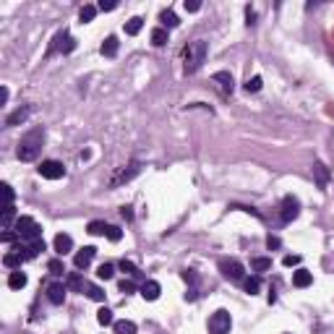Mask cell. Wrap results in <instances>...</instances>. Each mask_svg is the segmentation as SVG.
Segmentation results:
<instances>
[{
	"instance_id": "2e32d148",
	"label": "cell",
	"mask_w": 334,
	"mask_h": 334,
	"mask_svg": "<svg viewBox=\"0 0 334 334\" xmlns=\"http://www.w3.org/2000/svg\"><path fill=\"white\" fill-rule=\"evenodd\" d=\"M29 118V107H18V110H13L11 115L5 118V128H13V125H21L24 120Z\"/></svg>"
},
{
	"instance_id": "83f0119b",
	"label": "cell",
	"mask_w": 334,
	"mask_h": 334,
	"mask_svg": "<svg viewBox=\"0 0 334 334\" xmlns=\"http://www.w3.org/2000/svg\"><path fill=\"white\" fill-rule=\"evenodd\" d=\"M113 277H115V266H113V264L105 261V264L97 266V280H105V282H107V280H113Z\"/></svg>"
},
{
	"instance_id": "6da1fadb",
	"label": "cell",
	"mask_w": 334,
	"mask_h": 334,
	"mask_svg": "<svg viewBox=\"0 0 334 334\" xmlns=\"http://www.w3.org/2000/svg\"><path fill=\"white\" fill-rule=\"evenodd\" d=\"M42 146H44V128L37 125L29 133L21 136V141H18V146H16V157L21 162H34L37 157H40Z\"/></svg>"
},
{
	"instance_id": "4dcf8cb0",
	"label": "cell",
	"mask_w": 334,
	"mask_h": 334,
	"mask_svg": "<svg viewBox=\"0 0 334 334\" xmlns=\"http://www.w3.org/2000/svg\"><path fill=\"white\" fill-rule=\"evenodd\" d=\"M86 233H91V235H105V233H107V225H105V222H99V219H94V222H89V225H86Z\"/></svg>"
},
{
	"instance_id": "bcb514c9",
	"label": "cell",
	"mask_w": 334,
	"mask_h": 334,
	"mask_svg": "<svg viewBox=\"0 0 334 334\" xmlns=\"http://www.w3.org/2000/svg\"><path fill=\"white\" fill-rule=\"evenodd\" d=\"M8 97H11V91H8V86H3V89H0V105H5Z\"/></svg>"
},
{
	"instance_id": "30bf717a",
	"label": "cell",
	"mask_w": 334,
	"mask_h": 334,
	"mask_svg": "<svg viewBox=\"0 0 334 334\" xmlns=\"http://www.w3.org/2000/svg\"><path fill=\"white\" fill-rule=\"evenodd\" d=\"M66 292H68V287L63 285V282L47 285V300H50L52 305H63V300H66Z\"/></svg>"
},
{
	"instance_id": "7bdbcfd3",
	"label": "cell",
	"mask_w": 334,
	"mask_h": 334,
	"mask_svg": "<svg viewBox=\"0 0 334 334\" xmlns=\"http://www.w3.org/2000/svg\"><path fill=\"white\" fill-rule=\"evenodd\" d=\"M280 246H282V243H280V238H277V235H269V238H266V248H269V250H277Z\"/></svg>"
},
{
	"instance_id": "4316f807",
	"label": "cell",
	"mask_w": 334,
	"mask_h": 334,
	"mask_svg": "<svg viewBox=\"0 0 334 334\" xmlns=\"http://www.w3.org/2000/svg\"><path fill=\"white\" fill-rule=\"evenodd\" d=\"M113 329H115V334H136V324L128 321V319H123V321H115Z\"/></svg>"
},
{
	"instance_id": "e575fe53",
	"label": "cell",
	"mask_w": 334,
	"mask_h": 334,
	"mask_svg": "<svg viewBox=\"0 0 334 334\" xmlns=\"http://www.w3.org/2000/svg\"><path fill=\"white\" fill-rule=\"evenodd\" d=\"M118 266H120V272H125V274H131V277H138V266L133 261H128V258H123Z\"/></svg>"
},
{
	"instance_id": "7402d4cb",
	"label": "cell",
	"mask_w": 334,
	"mask_h": 334,
	"mask_svg": "<svg viewBox=\"0 0 334 334\" xmlns=\"http://www.w3.org/2000/svg\"><path fill=\"white\" fill-rule=\"evenodd\" d=\"M21 264H24V258L18 256L16 250H11V253H5V256H3V266H5V269H11V272L21 269Z\"/></svg>"
},
{
	"instance_id": "5b68a950",
	"label": "cell",
	"mask_w": 334,
	"mask_h": 334,
	"mask_svg": "<svg viewBox=\"0 0 334 334\" xmlns=\"http://www.w3.org/2000/svg\"><path fill=\"white\" fill-rule=\"evenodd\" d=\"M230 327H233V316L230 311L219 308L209 316V334H230Z\"/></svg>"
},
{
	"instance_id": "8fae6325",
	"label": "cell",
	"mask_w": 334,
	"mask_h": 334,
	"mask_svg": "<svg viewBox=\"0 0 334 334\" xmlns=\"http://www.w3.org/2000/svg\"><path fill=\"white\" fill-rule=\"evenodd\" d=\"M94 256H97V248H94V246H84L79 253L73 256V264H76V269H86Z\"/></svg>"
},
{
	"instance_id": "836d02e7",
	"label": "cell",
	"mask_w": 334,
	"mask_h": 334,
	"mask_svg": "<svg viewBox=\"0 0 334 334\" xmlns=\"http://www.w3.org/2000/svg\"><path fill=\"white\" fill-rule=\"evenodd\" d=\"M47 269H50V274H55V277H63V274H66V266H63L60 258H52V261L47 264Z\"/></svg>"
},
{
	"instance_id": "7dc6e473",
	"label": "cell",
	"mask_w": 334,
	"mask_h": 334,
	"mask_svg": "<svg viewBox=\"0 0 334 334\" xmlns=\"http://www.w3.org/2000/svg\"><path fill=\"white\" fill-rule=\"evenodd\" d=\"M120 214H123L125 219H133V211H131V207H123V209H120Z\"/></svg>"
},
{
	"instance_id": "d6a6232c",
	"label": "cell",
	"mask_w": 334,
	"mask_h": 334,
	"mask_svg": "<svg viewBox=\"0 0 334 334\" xmlns=\"http://www.w3.org/2000/svg\"><path fill=\"white\" fill-rule=\"evenodd\" d=\"M261 84H264V81H261V76H253V79H248V81H246V86H243V89L248 91V94H256V91L261 89Z\"/></svg>"
},
{
	"instance_id": "ab89813d",
	"label": "cell",
	"mask_w": 334,
	"mask_h": 334,
	"mask_svg": "<svg viewBox=\"0 0 334 334\" xmlns=\"http://www.w3.org/2000/svg\"><path fill=\"white\" fill-rule=\"evenodd\" d=\"M230 209H240V211H248V214H253V217H258V219H261V211H258V209H253V207H243V204H233V207H230Z\"/></svg>"
},
{
	"instance_id": "cb8c5ba5",
	"label": "cell",
	"mask_w": 334,
	"mask_h": 334,
	"mask_svg": "<svg viewBox=\"0 0 334 334\" xmlns=\"http://www.w3.org/2000/svg\"><path fill=\"white\" fill-rule=\"evenodd\" d=\"M149 40H152V44H154V47H165V44L170 42V37H167V29H162V26H157V29L152 32V37H149Z\"/></svg>"
},
{
	"instance_id": "ffe728a7",
	"label": "cell",
	"mask_w": 334,
	"mask_h": 334,
	"mask_svg": "<svg viewBox=\"0 0 334 334\" xmlns=\"http://www.w3.org/2000/svg\"><path fill=\"white\" fill-rule=\"evenodd\" d=\"M84 295H86V298H91L94 303H105V290H102L99 285L86 282V287H84Z\"/></svg>"
},
{
	"instance_id": "d4e9b609",
	"label": "cell",
	"mask_w": 334,
	"mask_h": 334,
	"mask_svg": "<svg viewBox=\"0 0 334 334\" xmlns=\"http://www.w3.org/2000/svg\"><path fill=\"white\" fill-rule=\"evenodd\" d=\"M250 269H253V272H269V269H272V258H269V256L250 258Z\"/></svg>"
},
{
	"instance_id": "484cf974",
	"label": "cell",
	"mask_w": 334,
	"mask_h": 334,
	"mask_svg": "<svg viewBox=\"0 0 334 334\" xmlns=\"http://www.w3.org/2000/svg\"><path fill=\"white\" fill-rule=\"evenodd\" d=\"M66 287H68V290H79V292H84V287H86V280H81V274L73 272V274H68Z\"/></svg>"
},
{
	"instance_id": "74e56055",
	"label": "cell",
	"mask_w": 334,
	"mask_h": 334,
	"mask_svg": "<svg viewBox=\"0 0 334 334\" xmlns=\"http://www.w3.org/2000/svg\"><path fill=\"white\" fill-rule=\"evenodd\" d=\"M118 290L123 292V295H131V292H136V285L131 282V280H120V285H118Z\"/></svg>"
},
{
	"instance_id": "c3c4849f",
	"label": "cell",
	"mask_w": 334,
	"mask_h": 334,
	"mask_svg": "<svg viewBox=\"0 0 334 334\" xmlns=\"http://www.w3.org/2000/svg\"><path fill=\"white\" fill-rule=\"evenodd\" d=\"M266 300H269V305H272V303H277V290H274V287H272V290H269Z\"/></svg>"
},
{
	"instance_id": "4fadbf2b",
	"label": "cell",
	"mask_w": 334,
	"mask_h": 334,
	"mask_svg": "<svg viewBox=\"0 0 334 334\" xmlns=\"http://www.w3.org/2000/svg\"><path fill=\"white\" fill-rule=\"evenodd\" d=\"M313 178H316V185H319V191H327V185H329V167L324 165V162H313Z\"/></svg>"
},
{
	"instance_id": "8d00e7d4",
	"label": "cell",
	"mask_w": 334,
	"mask_h": 334,
	"mask_svg": "<svg viewBox=\"0 0 334 334\" xmlns=\"http://www.w3.org/2000/svg\"><path fill=\"white\" fill-rule=\"evenodd\" d=\"M0 188H3V199H5V207H13V196H16V193H13V188H11V185H8V183H3V185H0Z\"/></svg>"
},
{
	"instance_id": "44dd1931",
	"label": "cell",
	"mask_w": 334,
	"mask_h": 334,
	"mask_svg": "<svg viewBox=\"0 0 334 334\" xmlns=\"http://www.w3.org/2000/svg\"><path fill=\"white\" fill-rule=\"evenodd\" d=\"M123 29H125V34H128V37H136L138 32L144 29V18H141V16H133V18H128Z\"/></svg>"
},
{
	"instance_id": "60d3db41",
	"label": "cell",
	"mask_w": 334,
	"mask_h": 334,
	"mask_svg": "<svg viewBox=\"0 0 334 334\" xmlns=\"http://www.w3.org/2000/svg\"><path fill=\"white\" fill-rule=\"evenodd\" d=\"M97 8H99L102 13H107V11H115V8H118V3H115V0H102V3H99Z\"/></svg>"
},
{
	"instance_id": "9a60e30c",
	"label": "cell",
	"mask_w": 334,
	"mask_h": 334,
	"mask_svg": "<svg viewBox=\"0 0 334 334\" xmlns=\"http://www.w3.org/2000/svg\"><path fill=\"white\" fill-rule=\"evenodd\" d=\"M211 79H214V81L219 84L225 94H233V89H235V81H233V73H230V71H217V73H214V76H211Z\"/></svg>"
},
{
	"instance_id": "9c48e42d",
	"label": "cell",
	"mask_w": 334,
	"mask_h": 334,
	"mask_svg": "<svg viewBox=\"0 0 334 334\" xmlns=\"http://www.w3.org/2000/svg\"><path fill=\"white\" fill-rule=\"evenodd\" d=\"M138 172H141V165H138V162H131L128 167H123V170H118V175H113V180H110V188H118L120 183L133 180Z\"/></svg>"
},
{
	"instance_id": "ba28073f",
	"label": "cell",
	"mask_w": 334,
	"mask_h": 334,
	"mask_svg": "<svg viewBox=\"0 0 334 334\" xmlns=\"http://www.w3.org/2000/svg\"><path fill=\"white\" fill-rule=\"evenodd\" d=\"M298 214H300V201L295 199V196H285V199H282V211H280V219L287 225V222L298 219Z\"/></svg>"
},
{
	"instance_id": "f35d334b",
	"label": "cell",
	"mask_w": 334,
	"mask_h": 334,
	"mask_svg": "<svg viewBox=\"0 0 334 334\" xmlns=\"http://www.w3.org/2000/svg\"><path fill=\"white\" fill-rule=\"evenodd\" d=\"M0 240H3V243H8V246H11V243H21V240H18V235L13 233V230H5V233L0 235Z\"/></svg>"
},
{
	"instance_id": "f6af8a7d",
	"label": "cell",
	"mask_w": 334,
	"mask_h": 334,
	"mask_svg": "<svg viewBox=\"0 0 334 334\" xmlns=\"http://www.w3.org/2000/svg\"><path fill=\"white\" fill-rule=\"evenodd\" d=\"M246 18H248V21H246L248 26H250V24H256V11H253V8H250V5L246 8Z\"/></svg>"
},
{
	"instance_id": "1f68e13d",
	"label": "cell",
	"mask_w": 334,
	"mask_h": 334,
	"mask_svg": "<svg viewBox=\"0 0 334 334\" xmlns=\"http://www.w3.org/2000/svg\"><path fill=\"white\" fill-rule=\"evenodd\" d=\"M243 287L248 295H256L258 287H261V282H258V277H248V280H243Z\"/></svg>"
},
{
	"instance_id": "52a82bcc",
	"label": "cell",
	"mask_w": 334,
	"mask_h": 334,
	"mask_svg": "<svg viewBox=\"0 0 334 334\" xmlns=\"http://www.w3.org/2000/svg\"><path fill=\"white\" fill-rule=\"evenodd\" d=\"M40 175L44 180H60L63 175H66V165L63 162H58V160H44V162H40Z\"/></svg>"
},
{
	"instance_id": "e0dca14e",
	"label": "cell",
	"mask_w": 334,
	"mask_h": 334,
	"mask_svg": "<svg viewBox=\"0 0 334 334\" xmlns=\"http://www.w3.org/2000/svg\"><path fill=\"white\" fill-rule=\"evenodd\" d=\"M26 282L29 280H26V274L21 272V269H16V272L8 274V287H11V290H24Z\"/></svg>"
},
{
	"instance_id": "7c38bea8",
	"label": "cell",
	"mask_w": 334,
	"mask_h": 334,
	"mask_svg": "<svg viewBox=\"0 0 334 334\" xmlns=\"http://www.w3.org/2000/svg\"><path fill=\"white\" fill-rule=\"evenodd\" d=\"M52 248H55V253H58V256L71 253V250H73V238L66 235V233H58V235H55V240H52Z\"/></svg>"
},
{
	"instance_id": "d6986e66",
	"label": "cell",
	"mask_w": 334,
	"mask_h": 334,
	"mask_svg": "<svg viewBox=\"0 0 334 334\" xmlns=\"http://www.w3.org/2000/svg\"><path fill=\"white\" fill-rule=\"evenodd\" d=\"M311 282H313V274L308 272V269H298V272L292 274V285L300 287V290H303V287H308Z\"/></svg>"
},
{
	"instance_id": "ee69618b",
	"label": "cell",
	"mask_w": 334,
	"mask_h": 334,
	"mask_svg": "<svg viewBox=\"0 0 334 334\" xmlns=\"http://www.w3.org/2000/svg\"><path fill=\"white\" fill-rule=\"evenodd\" d=\"M282 264H285V266H298V264H300V256H285Z\"/></svg>"
},
{
	"instance_id": "5bb4252c",
	"label": "cell",
	"mask_w": 334,
	"mask_h": 334,
	"mask_svg": "<svg viewBox=\"0 0 334 334\" xmlns=\"http://www.w3.org/2000/svg\"><path fill=\"white\" fill-rule=\"evenodd\" d=\"M138 292H141L144 300H157V298H160V292H162V287H160L157 280H146L141 287H138Z\"/></svg>"
},
{
	"instance_id": "ac0fdd59",
	"label": "cell",
	"mask_w": 334,
	"mask_h": 334,
	"mask_svg": "<svg viewBox=\"0 0 334 334\" xmlns=\"http://www.w3.org/2000/svg\"><path fill=\"white\" fill-rule=\"evenodd\" d=\"M118 47H120V42H118V37H113V34H110L107 37V40L105 42H102V55H105V58H115V55H118Z\"/></svg>"
},
{
	"instance_id": "7a4b0ae2",
	"label": "cell",
	"mask_w": 334,
	"mask_h": 334,
	"mask_svg": "<svg viewBox=\"0 0 334 334\" xmlns=\"http://www.w3.org/2000/svg\"><path fill=\"white\" fill-rule=\"evenodd\" d=\"M11 230L18 235L21 243H34V240H42V225L37 219H32V217H18L16 225Z\"/></svg>"
},
{
	"instance_id": "d590c367",
	"label": "cell",
	"mask_w": 334,
	"mask_h": 334,
	"mask_svg": "<svg viewBox=\"0 0 334 334\" xmlns=\"http://www.w3.org/2000/svg\"><path fill=\"white\" fill-rule=\"evenodd\" d=\"M110 240H113V243H118V240L120 238H123V230H120V227H115V225H107V233H105Z\"/></svg>"
},
{
	"instance_id": "3957f363",
	"label": "cell",
	"mask_w": 334,
	"mask_h": 334,
	"mask_svg": "<svg viewBox=\"0 0 334 334\" xmlns=\"http://www.w3.org/2000/svg\"><path fill=\"white\" fill-rule=\"evenodd\" d=\"M183 58H185V73H196L201 68V63L207 60V42L204 40L191 42L188 47L183 50Z\"/></svg>"
},
{
	"instance_id": "b9f144b4",
	"label": "cell",
	"mask_w": 334,
	"mask_h": 334,
	"mask_svg": "<svg viewBox=\"0 0 334 334\" xmlns=\"http://www.w3.org/2000/svg\"><path fill=\"white\" fill-rule=\"evenodd\" d=\"M183 8H185L188 13H196V11H201V3H199V0H185Z\"/></svg>"
},
{
	"instance_id": "f546056e",
	"label": "cell",
	"mask_w": 334,
	"mask_h": 334,
	"mask_svg": "<svg viewBox=\"0 0 334 334\" xmlns=\"http://www.w3.org/2000/svg\"><path fill=\"white\" fill-rule=\"evenodd\" d=\"M97 321L102 324V327H113V324H115V316H113V311H110V308H99V311H97Z\"/></svg>"
},
{
	"instance_id": "f1b7e54d",
	"label": "cell",
	"mask_w": 334,
	"mask_h": 334,
	"mask_svg": "<svg viewBox=\"0 0 334 334\" xmlns=\"http://www.w3.org/2000/svg\"><path fill=\"white\" fill-rule=\"evenodd\" d=\"M97 11H99L97 5H84L81 11H79V18H81V24H89V21H94Z\"/></svg>"
},
{
	"instance_id": "277c9868",
	"label": "cell",
	"mask_w": 334,
	"mask_h": 334,
	"mask_svg": "<svg viewBox=\"0 0 334 334\" xmlns=\"http://www.w3.org/2000/svg\"><path fill=\"white\" fill-rule=\"evenodd\" d=\"M73 50H76V40L63 29V32H58L52 37V42H50V47H47V58L50 55H55V52H63V55H71Z\"/></svg>"
},
{
	"instance_id": "8992f818",
	"label": "cell",
	"mask_w": 334,
	"mask_h": 334,
	"mask_svg": "<svg viewBox=\"0 0 334 334\" xmlns=\"http://www.w3.org/2000/svg\"><path fill=\"white\" fill-rule=\"evenodd\" d=\"M219 272H222V277H227L230 282H243L246 280V269L238 258H225V261H219Z\"/></svg>"
},
{
	"instance_id": "603a6c76",
	"label": "cell",
	"mask_w": 334,
	"mask_h": 334,
	"mask_svg": "<svg viewBox=\"0 0 334 334\" xmlns=\"http://www.w3.org/2000/svg\"><path fill=\"white\" fill-rule=\"evenodd\" d=\"M160 21H162V29H175V26L180 24V18L175 16V13L170 11V8H167V11H162V13H160Z\"/></svg>"
}]
</instances>
